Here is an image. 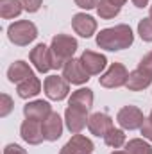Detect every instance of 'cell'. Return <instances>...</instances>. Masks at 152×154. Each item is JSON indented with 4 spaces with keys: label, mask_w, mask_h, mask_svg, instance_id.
<instances>
[{
    "label": "cell",
    "mask_w": 152,
    "mask_h": 154,
    "mask_svg": "<svg viewBox=\"0 0 152 154\" xmlns=\"http://www.w3.org/2000/svg\"><path fill=\"white\" fill-rule=\"evenodd\" d=\"M134 41V34H132V29L125 23H120V25H114L109 29H102L99 34H97V45L104 50H123V48H129Z\"/></svg>",
    "instance_id": "6da1fadb"
},
{
    "label": "cell",
    "mask_w": 152,
    "mask_h": 154,
    "mask_svg": "<svg viewBox=\"0 0 152 154\" xmlns=\"http://www.w3.org/2000/svg\"><path fill=\"white\" fill-rule=\"evenodd\" d=\"M77 52V39L68 34H57L50 41V57L52 68H63Z\"/></svg>",
    "instance_id": "7a4b0ae2"
},
{
    "label": "cell",
    "mask_w": 152,
    "mask_h": 154,
    "mask_svg": "<svg viewBox=\"0 0 152 154\" xmlns=\"http://www.w3.org/2000/svg\"><path fill=\"white\" fill-rule=\"evenodd\" d=\"M7 38L16 47H27L38 38V27L29 20H18L7 27Z\"/></svg>",
    "instance_id": "3957f363"
},
{
    "label": "cell",
    "mask_w": 152,
    "mask_h": 154,
    "mask_svg": "<svg viewBox=\"0 0 152 154\" xmlns=\"http://www.w3.org/2000/svg\"><path fill=\"white\" fill-rule=\"evenodd\" d=\"M43 90L50 100H63L70 93V82L63 75H48L43 82Z\"/></svg>",
    "instance_id": "277c9868"
},
{
    "label": "cell",
    "mask_w": 152,
    "mask_h": 154,
    "mask_svg": "<svg viewBox=\"0 0 152 154\" xmlns=\"http://www.w3.org/2000/svg\"><path fill=\"white\" fill-rule=\"evenodd\" d=\"M116 122L120 124L122 129L134 131V129H140L143 125L145 116H143V111L136 106H123L116 115Z\"/></svg>",
    "instance_id": "5b68a950"
},
{
    "label": "cell",
    "mask_w": 152,
    "mask_h": 154,
    "mask_svg": "<svg viewBox=\"0 0 152 154\" xmlns=\"http://www.w3.org/2000/svg\"><path fill=\"white\" fill-rule=\"evenodd\" d=\"M127 77H129V72L122 63H111L109 68L99 77V82L104 88H120V86H125Z\"/></svg>",
    "instance_id": "8992f818"
},
{
    "label": "cell",
    "mask_w": 152,
    "mask_h": 154,
    "mask_svg": "<svg viewBox=\"0 0 152 154\" xmlns=\"http://www.w3.org/2000/svg\"><path fill=\"white\" fill-rule=\"evenodd\" d=\"M88 109L81 108V106H72L68 104L66 111H65V122H66V127L72 134H79L86 125H88Z\"/></svg>",
    "instance_id": "52a82bcc"
},
{
    "label": "cell",
    "mask_w": 152,
    "mask_h": 154,
    "mask_svg": "<svg viewBox=\"0 0 152 154\" xmlns=\"http://www.w3.org/2000/svg\"><path fill=\"white\" fill-rule=\"evenodd\" d=\"M79 59H81L84 70L90 75H99L108 66V57L104 54H99V52H93V50H84Z\"/></svg>",
    "instance_id": "ba28073f"
},
{
    "label": "cell",
    "mask_w": 152,
    "mask_h": 154,
    "mask_svg": "<svg viewBox=\"0 0 152 154\" xmlns=\"http://www.w3.org/2000/svg\"><path fill=\"white\" fill-rule=\"evenodd\" d=\"M20 136L23 138V142H27L29 145H39L45 140L43 134V124L38 120H31L25 118L22 127H20Z\"/></svg>",
    "instance_id": "9c48e42d"
},
{
    "label": "cell",
    "mask_w": 152,
    "mask_h": 154,
    "mask_svg": "<svg viewBox=\"0 0 152 154\" xmlns=\"http://www.w3.org/2000/svg\"><path fill=\"white\" fill-rule=\"evenodd\" d=\"M29 59L31 63L34 65V68L41 72V74H47L50 68H52V57H50V47H47L45 43H38L31 54H29Z\"/></svg>",
    "instance_id": "30bf717a"
},
{
    "label": "cell",
    "mask_w": 152,
    "mask_h": 154,
    "mask_svg": "<svg viewBox=\"0 0 152 154\" xmlns=\"http://www.w3.org/2000/svg\"><path fill=\"white\" fill-rule=\"evenodd\" d=\"M63 77L72 84H84L90 81V74L84 70L81 59H75V57L66 61V65L63 66Z\"/></svg>",
    "instance_id": "8fae6325"
},
{
    "label": "cell",
    "mask_w": 152,
    "mask_h": 154,
    "mask_svg": "<svg viewBox=\"0 0 152 154\" xmlns=\"http://www.w3.org/2000/svg\"><path fill=\"white\" fill-rule=\"evenodd\" d=\"M72 27L81 38H91L97 31V20L86 13H77L72 18Z\"/></svg>",
    "instance_id": "7c38bea8"
},
{
    "label": "cell",
    "mask_w": 152,
    "mask_h": 154,
    "mask_svg": "<svg viewBox=\"0 0 152 154\" xmlns=\"http://www.w3.org/2000/svg\"><path fill=\"white\" fill-rule=\"evenodd\" d=\"M93 142L82 134H74L61 149L59 154H93Z\"/></svg>",
    "instance_id": "4fadbf2b"
},
{
    "label": "cell",
    "mask_w": 152,
    "mask_h": 154,
    "mask_svg": "<svg viewBox=\"0 0 152 154\" xmlns=\"http://www.w3.org/2000/svg\"><path fill=\"white\" fill-rule=\"evenodd\" d=\"M113 118L109 115H106V113H93V115L90 116V120H88V129H90V133L91 134H95V136H106L111 129H113Z\"/></svg>",
    "instance_id": "5bb4252c"
},
{
    "label": "cell",
    "mask_w": 152,
    "mask_h": 154,
    "mask_svg": "<svg viewBox=\"0 0 152 154\" xmlns=\"http://www.w3.org/2000/svg\"><path fill=\"white\" fill-rule=\"evenodd\" d=\"M41 124H43V134H45V140H48V142H56V140L61 138V134H63V120H61L59 113L52 111V113L47 116Z\"/></svg>",
    "instance_id": "9a60e30c"
},
{
    "label": "cell",
    "mask_w": 152,
    "mask_h": 154,
    "mask_svg": "<svg viewBox=\"0 0 152 154\" xmlns=\"http://www.w3.org/2000/svg\"><path fill=\"white\" fill-rule=\"evenodd\" d=\"M50 113H52V108L47 100H32L23 106V115L25 118H31V120L43 122Z\"/></svg>",
    "instance_id": "2e32d148"
},
{
    "label": "cell",
    "mask_w": 152,
    "mask_h": 154,
    "mask_svg": "<svg viewBox=\"0 0 152 154\" xmlns=\"http://www.w3.org/2000/svg\"><path fill=\"white\" fill-rule=\"evenodd\" d=\"M32 75H34L32 68L25 61H14L7 68V79L11 82H14V84H20L22 81H25V79H29V77H32Z\"/></svg>",
    "instance_id": "e0dca14e"
},
{
    "label": "cell",
    "mask_w": 152,
    "mask_h": 154,
    "mask_svg": "<svg viewBox=\"0 0 152 154\" xmlns=\"http://www.w3.org/2000/svg\"><path fill=\"white\" fill-rule=\"evenodd\" d=\"M152 82V75L149 74H145V72H141V70H132V72H129V77H127V82H125V86H127V90H131V91H141V90H145V88H149Z\"/></svg>",
    "instance_id": "ac0fdd59"
},
{
    "label": "cell",
    "mask_w": 152,
    "mask_h": 154,
    "mask_svg": "<svg viewBox=\"0 0 152 154\" xmlns=\"http://www.w3.org/2000/svg\"><path fill=\"white\" fill-rule=\"evenodd\" d=\"M39 91H41V82L36 75L29 77L25 81H22L20 84H16V93L20 99H31V97H36Z\"/></svg>",
    "instance_id": "d6986e66"
},
{
    "label": "cell",
    "mask_w": 152,
    "mask_h": 154,
    "mask_svg": "<svg viewBox=\"0 0 152 154\" xmlns=\"http://www.w3.org/2000/svg\"><path fill=\"white\" fill-rule=\"evenodd\" d=\"M68 104L72 106H81L84 109H91L93 108V91L90 88H79L77 91L72 93V97L68 99Z\"/></svg>",
    "instance_id": "ffe728a7"
},
{
    "label": "cell",
    "mask_w": 152,
    "mask_h": 154,
    "mask_svg": "<svg viewBox=\"0 0 152 154\" xmlns=\"http://www.w3.org/2000/svg\"><path fill=\"white\" fill-rule=\"evenodd\" d=\"M23 11L22 0H0V16L4 20H11L20 16V13Z\"/></svg>",
    "instance_id": "44dd1931"
},
{
    "label": "cell",
    "mask_w": 152,
    "mask_h": 154,
    "mask_svg": "<svg viewBox=\"0 0 152 154\" xmlns=\"http://www.w3.org/2000/svg\"><path fill=\"white\" fill-rule=\"evenodd\" d=\"M120 11H122V5L118 2H114V0H99L97 13H99V16L102 20H111Z\"/></svg>",
    "instance_id": "7402d4cb"
},
{
    "label": "cell",
    "mask_w": 152,
    "mask_h": 154,
    "mask_svg": "<svg viewBox=\"0 0 152 154\" xmlns=\"http://www.w3.org/2000/svg\"><path fill=\"white\" fill-rule=\"evenodd\" d=\"M104 142H106V145L108 147H111V149H120L123 143H125V133H123V129H111L106 136H104Z\"/></svg>",
    "instance_id": "603a6c76"
},
{
    "label": "cell",
    "mask_w": 152,
    "mask_h": 154,
    "mask_svg": "<svg viewBox=\"0 0 152 154\" xmlns=\"http://www.w3.org/2000/svg\"><path fill=\"white\" fill-rule=\"evenodd\" d=\"M125 151L129 154H152V147L141 138H132L127 142Z\"/></svg>",
    "instance_id": "cb8c5ba5"
},
{
    "label": "cell",
    "mask_w": 152,
    "mask_h": 154,
    "mask_svg": "<svg viewBox=\"0 0 152 154\" xmlns=\"http://www.w3.org/2000/svg\"><path fill=\"white\" fill-rule=\"evenodd\" d=\"M138 34L143 41H152V18H143L138 23Z\"/></svg>",
    "instance_id": "d4e9b609"
},
{
    "label": "cell",
    "mask_w": 152,
    "mask_h": 154,
    "mask_svg": "<svg viewBox=\"0 0 152 154\" xmlns=\"http://www.w3.org/2000/svg\"><path fill=\"white\" fill-rule=\"evenodd\" d=\"M13 108H14L13 99H11L7 93H2V95H0V116L5 118V116L13 111Z\"/></svg>",
    "instance_id": "484cf974"
},
{
    "label": "cell",
    "mask_w": 152,
    "mask_h": 154,
    "mask_svg": "<svg viewBox=\"0 0 152 154\" xmlns=\"http://www.w3.org/2000/svg\"><path fill=\"white\" fill-rule=\"evenodd\" d=\"M138 70H141V72H145V74L152 75V50L147 54V56L141 57V61L138 63Z\"/></svg>",
    "instance_id": "4316f807"
},
{
    "label": "cell",
    "mask_w": 152,
    "mask_h": 154,
    "mask_svg": "<svg viewBox=\"0 0 152 154\" xmlns=\"http://www.w3.org/2000/svg\"><path fill=\"white\" fill-rule=\"evenodd\" d=\"M22 5L27 13H36L41 7V0H22Z\"/></svg>",
    "instance_id": "83f0119b"
},
{
    "label": "cell",
    "mask_w": 152,
    "mask_h": 154,
    "mask_svg": "<svg viewBox=\"0 0 152 154\" xmlns=\"http://www.w3.org/2000/svg\"><path fill=\"white\" fill-rule=\"evenodd\" d=\"M74 2H75L77 7L86 9V11H90V9H97V5H99V0H74Z\"/></svg>",
    "instance_id": "f1b7e54d"
},
{
    "label": "cell",
    "mask_w": 152,
    "mask_h": 154,
    "mask_svg": "<svg viewBox=\"0 0 152 154\" xmlns=\"http://www.w3.org/2000/svg\"><path fill=\"white\" fill-rule=\"evenodd\" d=\"M140 131H141V134H143L145 140L152 142V122L149 118H145V122H143V125L140 127Z\"/></svg>",
    "instance_id": "f546056e"
},
{
    "label": "cell",
    "mask_w": 152,
    "mask_h": 154,
    "mask_svg": "<svg viewBox=\"0 0 152 154\" xmlns=\"http://www.w3.org/2000/svg\"><path fill=\"white\" fill-rule=\"evenodd\" d=\"M4 154H27V151L23 147H20L18 143H9V145H5Z\"/></svg>",
    "instance_id": "4dcf8cb0"
},
{
    "label": "cell",
    "mask_w": 152,
    "mask_h": 154,
    "mask_svg": "<svg viewBox=\"0 0 152 154\" xmlns=\"http://www.w3.org/2000/svg\"><path fill=\"white\" fill-rule=\"evenodd\" d=\"M138 9H143V7H147V4H149V0H131Z\"/></svg>",
    "instance_id": "1f68e13d"
},
{
    "label": "cell",
    "mask_w": 152,
    "mask_h": 154,
    "mask_svg": "<svg viewBox=\"0 0 152 154\" xmlns=\"http://www.w3.org/2000/svg\"><path fill=\"white\" fill-rule=\"evenodd\" d=\"M111 154H129L127 151H114V152H111Z\"/></svg>",
    "instance_id": "d6a6232c"
},
{
    "label": "cell",
    "mask_w": 152,
    "mask_h": 154,
    "mask_svg": "<svg viewBox=\"0 0 152 154\" xmlns=\"http://www.w3.org/2000/svg\"><path fill=\"white\" fill-rule=\"evenodd\" d=\"M149 14H150V18H152V5H150V9H149Z\"/></svg>",
    "instance_id": "836d02e7"
},
{
    "label": "cell",
    "mask_w": 152,
    "mask_h": 154,
    "mask_svg": "<svg viewBox=\"0 0 152 154\" xmlns=\"http://www.w3.org/2000/svg\"><path fill=\"white\" fill-rule=\"evenodd\" d=\"M149 120H150V122H152V111H150V115H149Z\"/></svg>",
    "instance_id": "e575fe53"
}]
</instances>
